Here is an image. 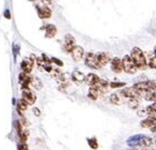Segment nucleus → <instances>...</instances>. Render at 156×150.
Segmentation results:
<instances>
[{"mask_svg":"<svg viewBox=\"0 0 156 150\" xmlns=\"http://www.w3.org/2000/svg\"><path fill=\"white\" fill-rule=\"evenodd\" d=\"M96 59H97V62L101 68L107 65L109 61H112L109 55L106 53V52H98V53H96Z\"/></svg>","mask_w":156,"mask_h":150,"instance_id":"nucleus-10","label":"nucleus"},{"mask_svg":"<svg viewBox=\"0 0 156 150\" xmlns=\"http://www.w3.org/2000/svg\"><path fill=\"white\" fill-rule=\"evenodd\" d=\"M5 17H6L7 19H10V13H9V11H8V10L5 12Z\"/></svg>","mask_w":156,"mask_h":150,"instance_id":"nucleus-32","label":"nucleus"},{"mask_svg":"<svg viewBox=\"0 0 156 150\" xmlns=\"http://www.w3.org/2000/svg\"><path fill=\"white\" fill-rule=\"evenodd\" d=\"M111 68H112V70L114 72H116V73H120L122 71H124L123 60L119 58H117V57L113 58L111 61Z\"/></svg>","mask_w":156,"mask_h":150,"instance_id":"nucleus-8","label":"nucleus"},{"mask_svg":"<svg viewBox=\"0 0 156 150\" xmlns=\"http://www.w3.org/2000/svg\"><path fill=\"white\" fill-rule=\"evenodd\" d=\"M154 141L152 138L147 137V136H135V137H130L127 141L128 146L130 147H150L151 145L153 144Z\"/></svg>","mask_w":156,"mask_h":150,"instance_id":"nucleus-2","label":"nucleus"},{"mask_svg":"<svg viewBox=\"0 0 156 150\" xmlns=\"http://www.w3.org/2000/svg\"><path fill=\"white\" fill-rule=\"evenodd\" d=\"M153 141L156 144V136H155V138H154V139H153Z\"/></svg>","mask_w":156,"mask_h":150,"instance_id":"nucleus-36","label":"nucleus"},{"mask_svg":"<svg viewBox=\"0 0 156 150\" xmlns=\"http://www.w3.org/2000/svg\"><path fill=\"white\" fill-rule=\"evenodd\" d=\"M28 106H29V104H27L26 101L23 100V98L19 99V100H18V102H17V111H18V114H19L20 116H23V112L27 110Z\"/></svg>","mask_w":156,"mask_h":150,"instance_id":"nucleus-18","label":"nucleus"},{"mask_svg":"<svg viewBox=\"0 0 156 150\" xmlns=\"http://www.w3.org/2000/svg\"><path fill=\"white\" fill-rule=\"evenodd\" d=\"M38 16L40 19H48L51 17V10L46 6L38 7Z\"/></svg>","mask_w":156,"mask_h":150,"instance_id":"nucleus-14","label":"nucleus"},{"mask_svg":"<svg viewBox=\"0 0 156 150\" xmlns=\"http://www.w3.org/2000/svg\"><path fill=\"white\" fill-rule=\"evenodd\" d=\"M51 62L52 63H56L57 66H59V67H62L64 63H62V61H60L58 58H51Z\"/></svg>","mask_w":156,"mask_h":150,"instance_id":"nucleus-30","label":"nucleus"},{"mask_svg":"<svg viewBox=\"0 0 156 150\" xmlns=\"http://www.w3.org/2000/svg\"><path fill=\"white\" fill-rule=\"evenodd\" d=\"M151 131H152V132H154V134H156V126H154V127L151 129Z\"/></svg>","mask_w":156,"mask_h":150,"instance_id":"nucleus-33","label":"nucleus"},{"mask_svg":"<svg viewBox=\"0 0 156 150\" xmlns=\"http://www.w3.org/2000/svg\"><path fill=\"white\" fill-rule=\"evenodd\" d=\"M101 95V91L97 89L96 86H90V88L88 90V98L91 100H97L98 96Z\"/></svg>","mask_w":156,"mask_h":150,"instance_id":"nucleus-19","label":"nucleus"},{"mask_svg":"<svg viewBox=\"0 0 156 150\" xmlns=\"http://www.w3.org/2000/svg\"><path fill=\"white\" fill-rule=\"evenodd\" d=\"M85 77L86 76H84V73L80 71H78V70H75V71L73 72V80L76 82H81V81H85Z\"/></svg>","mask_w":156,"mask_h":150,"instance_id":"nucleus-20","label":"nucleus"},{"mask_svg":"<svg viewBox=\"0 0 156 150\" xmlns=\"http://www.w3.org/2000/svg\"><path fill=\"white\" fill-rule=\"evenodd\" d=\"M144 98L146 99V100H148V101H152V102H156V91L147 92L146 96H145Z\"/></svg>","mask_w":156,"mask_h":150,"instance_id":"nucleus-27","label":"nucleus"},{"mask_svg":"<svg viewBox=\"0 0 156 150\" xmlns=\"http://www.w3.org/2000/svg\"><path fill=\"white\" fill-rule=\"evenodd\" d=\"M120 96H123L124 98H140V92L135 89L134 87H129V88H124L122 91H120Z\"/></svg>","mask_w":156,"mask_h":150,"instance_id":"nucleus-5","label":"nucleus"},{"mask_svg":"<svg viewBox=\"0 0 156 150\" xmlns=\"http://www.w3.org/2000/svg\"><path fill=\"white\" fill-rule=\"evenodd\" d=\"M20 66H21L23 71L29 75L30 72H31V70H33V68H34V60L31 58H25L23 61H21V65Z\"/></svg>","mask_w":156,"mask_h":150,"instance_id":"nucleus-11","label":"nucleus"},{"mask_svg":"<svg viewBox=\"0 0 156 150\" xmlns=\"http://www.w3.org/2000/svg\"><path fill=\"white\" fill-rule=\"evenodd\" d=\"M147 82V87H148V90L151 92L156 91V80H146Z\"/></svg>","mask_w":156,"mask_h":150,"instance_id":"nucleus-26","label":"nucleus"},{"mask_svg":"<svg viewBox=\"0 0 156 150\" xmlns=\"http://www.w3.org/2000/svg\"><path fill=\"white\" fill-rule=\"evenodd\" d=\"M18 135H19L20 140L23 141V142H26V141L28 140V137H29V130H28V129H23V131Z\"/></svg>","mask_w":156,"mask_h":150,"instance_id":"nucleus-24","label":"nucleus"},{"mask_svg":"<svg viewBox=\"0 0 156 150\" xmlns=\"http://www.w3.org/2000/svg\"><path fill=\"white\" fill-rule=\"evenodd\" d=\"M85 63L87 67L93 69H101L99 65L97 62V59H96V53H93V52H88L85 56Z\"/></svg>","mask_w":156,"mask_h":150,"instance_id":"nucleus-4","label":"nucleus"},{"mask_svg":"<svg viewBox=\"0 0 156 150\" xmlns=\"http://www.w3.org/2000/svg\"><path fill=\"white\" fill-rule=\"evenodd\" d=\"M33 112H34V114H35V116H37V117H39V116H40V110H39L38 108H34Z\"/></svg>","mask_w":156,"mask_h":150,"instance_id":"nucleus-31","label":"nucleus"},{"mask_svg":"<svg viewBox=\"0 0 156 150\" xmlns=\"http://www.w3.org/2000/svg\"><path fill=\"white\" fill-rule=\"evenodd\" d=\"M88 145L90 146L91 149H94V150H96L98 148V142H97V140H96V138H89V139H88Z\"/></svg>","mask_w":156,"mask_h":150,"instance_id":"nucleus-28","label":"nucleus"},{"mask_svg":"<svg viewBox=\"0 0 156 150\" xmlns=\"http://www.w3.org/2000/svg\"><path fill=\"white\" fill-rule=\"evenodd\" d=\"M147 65H148L150 68L156 69V57H155V55L150 56V58H148V60H147Z\"/></svg>","mask_w":156,"mask_h":150,"instance_id":"nucleus-25","label":"nucleus"},{"mask_svg":"<svg viewBox=\"0 0 156 150\" xmlns=\"http://www.w3.org/2000/svg\"><path fill=\"white\" fill-rule=\"evenodd\" d=\"M31 77H30L28 73L26 72H21L19 75V81H20V85H21V88L23 89H28L29 88V85H31Z\"/></svg>","mask_w":156,"mask_h":150,"instance_id":"nucleus-9","label":"nucleus"},{"mask_svg":"<svg viewBox=\"0 0 156 150\" xmlns=\"http://www.w3.org/2000/svg\"><path fill=\"white\" fill-rule=\"evenodd\" d=\"M98 80H99V77H98L96 73H88V75L85 77V82H86L88 86H95L97 84Z\"/></svg>","mask_w":156,"mask_h":150,"instance_id":"nucleus-16","label":"nucleus"},{"mask_svg":"<svg viewBox=\"0 0 156 150\" xmlns=\"http://www.w3.org/2000/svg\"><path fill=\"white\" fill-rule=\"evenodd\" d=\"M95 86H96L98 90L101 91V94H105V92L108 90V86H109V82H108L107 80H104V79L99 78V80H98L97 84H96Z\"/></svg>","mask_w":156,"mask_h":150,"instance_id":"nucleus-15","label":"nucleus"},{"mask_svg":"<svg viewBox=\"0 0 156 150\" xmlns=\"http://www.w3.org/2000/svg\"><path fill=\"white\" fill-rule=\"evenodd\" d=\"M126 84L125 82H116V81H113L109 84V87L113 89H116V88H122V87H125Z\"/></svg>","mask_w":156,"mask_h":150,"instance_id":"nucleus-29","label":"nucleus"},{"mask_svg":"<svg viewBox=\"0 0 156 150\" xmlns=\"http://www.w3.org/2000/svg\"><path fill=\"white\" fill-rule=\"evenodd\" d=\"M128 150H137V149H128Z\"/></svg>","mask_w":156,"mask_h":150,"instance_id":"nucleus-38","label":"nucleus"},{"mask_svg":"<svg viewBox=\"0 0 156 150\" xmlns=\"http://www.w3.org/2000/svg\"><path fill=\"white\" fill-rule=\"evenodd\" d=\"M146 150H156V149H146Z\"/></svg>","mask_w":156,"mask_h":150,"instance_id":"nucleus-37","label":"nucleus"},{"mask_svg":"<svg viewBox=\"0 0 156 150\" xmlns=\"http://www.w3.org/2000/svg\"><path fill=\"white\" fill-rule=\"evenodd\" d=\"M127 104L130 109H137L140 106V99L138 98H130L127 101Z\"/></svg>","mask_w":156,"mask_h":150,"instance_id":"nucleus-21","label":"nucleus"},{"mask_svg":"<svg viewBox=\"0 0 156 150\" xmlns=\"http://www.w3.org/2000/svg\"><path fill=\"white\" fill-rule=\"evenodd\" d=\"M21 96H23L21 98L26 101L28 104H34L35 102H36V99H37L36 95H35V92L31 91L29 88H28V89H23Z\"/></svg>","mask_w":156,"mask_h":150,"instance_id":"nucleus-7","label":"nucleus"},{"mask_svg":"<svg viewBox=\"0 0 156 150\" xmlns=\"http://www.w3.org/2000/svg\"><path fill=\"white\" fill-rule=\"evenodd\" d=\"M42 1H45V2H51L52 0H42Z\"/></svg>","mask_w":156,"mask_h":150,"instance_id":"nucleus-34","label":"nucleus"},{"mask_svg":"<svg viewBox=\"0 0 156 150\" xmlns=\"http://www.w3.org/2000/svg\"><path fill=\"white\" fill-rule=\"evenodd\" d=\"M72 53V57L75 61H80L83 57H84V48L80 46H75V48L73 49V51L70 52Z\"/></svg>","mask_w":156,"mask_h":150,"instance_id":"nucleus-12","label":"nucleus"},{"mask_svg":"<svg viewBox=\"0 0 156 150\" xmlns=\"http://www.w3.org/2000/svg\"><path fill=\"white\" fill-rule=\"evenodd\" d=\"M57 33V28L54 25H48L45 28V37L46 38H54Z\"/></svg>","mask_w":156,"mask_h":150,"instance_id":"nucleus-17","label":"nucleus"},{"mask_svg":"<svg viewBox=\"0 0 156 150\" xmlns=\"http://www.w3.org/2000/svg\"><path fill=\"white\" fill-rule=\"evenodd\" d=\"M154 55H155V57H156V47L154 48Z\"/></svg>","mask_w":156,"mask_h":150,"instance_id":"nucleus-35","label":"nucleus"},{"mask_svg":"<svg viewBox=\"0 0 156 150\" xmlns=\"http://www.w3.org/2000/svg\"><path fill=\"white\" fill-rule=\"evenodd\" d=\"M30 1H36V0H30Z\"/></svg>","mask_w":156,"mask_h":150,"instance_id":"nucleus-39","label":"nucleus"},{"mask_svg":"<svg viewBox=\"0 0 156 150\" xmlns=\"http://www.w3.org/2000/svg\"><path fill=\"white\" fill-rule=\"evenodd\" d=\"M109 101L113 104H122V99H120V94H112L109 97Z\"/></svg>","mask_w":156,"mask_h":150,"instance_id":"nucleus-22","label":"nucleus"},{"mask_svg":"<svg viewBox=\"0 0 156 150\" xmlns=\"http://www.w3.org/2000/svg\"><path fill=\"white\" fill-rule=\"evenodd\" d=\"M31 85H33L34 88L37 89V90H40V89L42 88V82L40 81V79L37 78V77H34V78L31 79Z\"/></svg>","mask_w":156,"mask_h":150,"instance_id":"nucleus-23","label":"nucleus"},{"mask_svg":"<svg viewBox=\"0 0 156 150\" xmlns=\"http://www.w3.org/2000/svg\"><path fill=\"white\" fill-rule=\"evenodd\" d=\"M62 48L66 52H72L73 49L75 48V38L72 35H66L64 43H62Z\"/></svg>","mask_w":156,"mask_h":150,"instance_id":"nucleus-6","label":"nucleus"},{"mask_svg":"<svg viewBox=\"0 0 156 150\" xmlns=\"http://www.w3.org/2000/svg\"><path fill=\"white\" fill-rule=\"evenodd\" d=\"M123 60V67H124V71L126 73H129V75H134L135 72L138 70V68L136 67L135 62L133 61L132 57L128 55L124 56V58L122 59Z\"/></svg>","mask_w":156,"mask_h":150,"instance_id":"nucleus-3","label":"nucleus"},{"mask_svg":"<svg viewBox=\"0 0 156 150\" xmlns=\"http://www.w3.org/2000/svg\"><path fill=\"white\" fill-rule=\"evenodd\" d=\"M130 57L133 59V61L135 62L136 67L138 68V70H145L147 68V60L146 57L144 55V52L138 48V47H134L130 52Z\"/></svg>","mask_w":156,"mask_h":150,"instance_id":"nucleus-1","label":"nucleus"},{"mask_svg":"<svg viewBox=\"0 0 156 150\" xmlns=\"http://www.w3.org/2000/svg\"><path fill=\"white\" fill-rule=\"evenodd\" d=\"M154 126H156V116L147 117L146 119H144V120L140 122V127L147 128V129H152Z\"/></svg>","mask_w":156,"mask_h":150,"instance_id":"nucleus-13","label":"nucleus"}]
</instances>
